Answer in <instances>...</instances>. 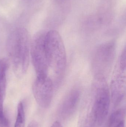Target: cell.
<instances>
[{"mask_svg":"<svg viewBox=\"0 0 126 127\" xmlns=\"http://www.w3.org/2000/svg\"><path fill=\"white\" fill-rule=\"evenodd\" d=\"M27 127H38V124L36 121H33L29 124Z\"/></svg>","mask_w":126,"mask_h":127,"instance_id":"cell-13","label":"cell"},{"mask_svg":"<svg viewBox=\"0 0 126 127\" xmlns=\"http://www.w3.org/2000/svg\"><path fill=\"white\" fill-rule=\"evenodd\" d=\"M109 127H125L124 120Z\"/></svg>","mask_w":126,"mask_h":127,"instance_id":"cell-12","label":"cell"},{"mask_svg":"<svg viewBox=\"0 0 126 127\" xmlns=\"http://www.w3.org/2000/svg\"><path fill=\"white\" fill-rule=\"evenodd\" d=\"M80 96V92L78 88H74L66 96L60 107L61 116L66 119L69 117L75 110Z\"/></svg>","mask_w":126,"mask_h":127,"instance_id":"cell-7","label":"cell"},{"mask_svg":"<svg viewBox=\"0 0 126 127\" xmlns=\"http://www.w3.org/2000/svg\"><path fill=\"white\" fill-rule=\"evenodd\" d=\"M120 66L123 70H125L126 68V50L124 48L121 53L120 59Z\"/></svg>","mask_w":126,"mask_h":127,"instance_id":"cell-10","label":"cell"},{"mask_svg":"<svg viewBox=\"0 0 126 127\" xmlns=\"http://www.w3.org/2000/svg\"><path fill=\"white\" fill-rule=\"evenodd\" d=\"M25 125V115L23 103L21 101L18 105L17 118L15 127H24Z\"/></svg>","mask_w":126,"mask_h":127,"instance_id":"cell-9","label":"cell"},{"mask_svg":"<svg viewBox=\"0 0 126 127\" xmlns=\"http://www.w3.org/2000/svg\"><path fill=\"white\" fill-rule=\"evenodd\" d=\"M0 127H9V122L4 113L0 115Z\"/></svg>","mask_w":126,"mask_h":127,"instance_id":"cell-11","label":"cell"},{"mask_svg":"<svg viewBox=\"0 0 126 127\" xmlns=\"http://www.w3.org/2000/svg\"><path fill=\"white\" fill-rule=\"evenodd\" d=\"M116 54V44L109 41L99 45L92 57V67L97 80H106L113 64Z\"/></svg>","mask_w":126,"mask_h":127,"instance_id":"cell-4","label":"cell"},{"mask_svg":"<svg viewBox=\"0 0 126 127\" xmlns=\"http://www.w3.org/2000/svg\"><path fill=\"white\" fill-rule=\"evenodd\" d=\"M55 86L53 80L49 76L37 77L33 86L34 97L38 104L42 108L50 106Z\"/></svg>","mask_w":126,"mask_h":127,"instance_id":"cell-6","label":"cell"},{"mask_svg":"<svg viewBox=\"0 0 126 127\" xmlns=\"http://www.w3.org/2000/svg\"><path fill=\"white\" fill-rule=\"evenodd\" d=\"M46 32L42 31L36 33L31 45L30 54L37 77L48 75L49 67L45 47Z\"/></svg>","mask_w":126,"mask_h":127,"instance_id":"cell-5","label":"cell"},{"mask_svg":"<svg viewBox=\"0 0 126 127\" xmlns=\"http://www.w3.org/2000/svg\"><path fill=\"white\" fill-rule=\"evenodd\" d=\"M95 94L87 125L89 127H101L108 116L111 96L106 80H96Z\"/></svg>","mask_w":126,"mask_h":127,"instance_id":"cell-3","label":"cell"},{"mask_svg":"<svg viewBox=\"0 0 126 127\" xmlns=\"http://www.w3.org/2000/svg\"><path fill=\"white\" fill-rule=\"evenodd\" d=\"M7 50L16 75L23 77L29 63V35L24 28H16L10 34L7 41Z\"/></svg>","mask_w":126,"mask_h":127,"instance_id":"cell-1","label":"cell"},{"mask_svg":"<svg viewBox=\"0 0 126 127\" xmlns=\"http://www.w3.org/2000/svg\"><path fill=\"white\" fill-rule=\"evenodd\" d=\"M45 47L49 68L54 74L53 83L57 86L63 80L66 72L67 57L65 46L59 33L54 30L47 31Z\"/></svg>","mask_w":126,"mask_h":127,"instance_id":"cell-2","label":"cell"},{"mask_svg":"<svg viewBox=\"0 0 126 127\" xmlns=\"http://www.w3.org/2000/svg\"><path fill=\"white\" fill-rule=\"evenodd\" d=\"M51 127H63L60 122L55 121L53 123Z\"/></svg>","mask_w":126,"mask_h":127,"instance_id":"cell-14","label":"cell"},{"mask_svg":"<svg viewBox=\"0 0 126 127\" xmlns=\"http://www.w3.org/2000/svg\"><path fill=\"white\" fill-rule=\"evenodd\" d=\"M9 67L8 60L4 58H0V107H3L6 86V75Z\"/></svg>","mask_w":126,"mask_h":127,"instance_id":"cell-8","label":"cell"}]
</instances>
